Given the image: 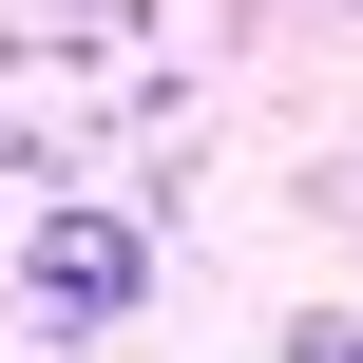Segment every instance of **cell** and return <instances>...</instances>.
<instances>
[{
	"label": "cell",
	"mask_w": 363,
	"mask_h": 363,
	"mask_svg": "<svg viewBox=\"0 0 363 363\" xmlns=\"http://www.w3.org/2000/svg\"><path fill=\"white\" fill-rule=\"evenodd\" d=\"M19 306H38V325H134V306H153V230H134V211H38Z\"/></svg>",
	"instance_id": "cell-1"
},
{
	"label": "cell",
	"mask_w": 363,
	"mask_h": 363,
	"mask_svg": "<svg viewBox=\"0 0 363 363\" xmlns=\"http://www.w3.org/2000/svg\"><path fill=\"white\" fill-rule=\"evenodd\" d=\"M287 363H363V325H287Z\"/></svg>",
	"instance_id": "cell-2"
}]
</instances>
